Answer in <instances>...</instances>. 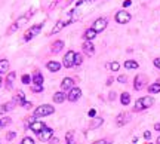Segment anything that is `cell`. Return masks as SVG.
Listing matches in <instances>:
<instances>
[{
    "instance_id": "cell-18",
    "label": "cell",
    "mask_w": 160,
    "mask_h": 144,
    "mask_svg": "<svg viewBox=\"0 0 160 144\" xmlns=\"http://www.w3.org/2000/svg\"><path fill=\"white\" fill-rule=\"evenodd\" d=\"M15 77H16V73H15V71H11V73L8 74V77H6V88L8 89H12Z\"/></svg>"
},
{
    "instance_id": "cell-11",
    "label": "cell",
    "mask_w": 160,
    "mask_h": 144,
    "mask_svg": "<svg viewBox=\"0 0 160 144\" xmlns=\"http://www.w3.org/2000/svg\"><path fill=\"white\" fill-rule=\"evenodd\" d=\"M45 128H46V125H45L43 122H40V121H36V122H31V123H30V129H31V131H33L34 134H37V135L42 132Z\"/></svg>"
},
{
    "instance_id": "cell-22",
    "label": "cell",
    "mask_w": 160,
    "mask_h": 144,
    "mask_svg": "<svg viewBox=\"0 0 160 144\" xmlns=\"http://www.w3.org/2000/svg\"><path fill=\"white\" fill-rule=\"evenodd\" d=\"M33 83H34V85H40V86H43V76H42L39 71L33 74Z\"/></svg>"
},
{
    "instance_id": "cell-10",
    "label": "cell",
    "mask_w": 160,
    "mask_h": 144,
    "mask_svg": "<svg viewBox=\"0 0 160 144\" xmlns=\"http://www.w3.org/2000/svg\"><path fill=\"white\" fill-rule=\"evenodd\" d=\"M129 121H130V114H129V113H120V114L116 117V125H117V126H125Z\"/></svg>"
},
{
    "instance_id": "cell-14",
    "label": "cell",
    "mask_w": 160,
    "mask_h": 144,
    "mask_svg": "<svg viewBox=\"0 0 160 144\" xmlns=\"http://www.w3.org/2000/svg\"><path fill=\"white\" fill-rule=\"evenodd\" d=\"M145 76L144 74H138L137 77H135V80H134V88L137 89V91H139V89L144 88V85H145Z\"/></svg>"
},
{
    "instance_id": "cell-23",
    "label": "cell",
    "mask_w": 160,
    "mask_h": 144,
    "mask_svg": "<svg viewBox=\"0 0 160 144\" xmlns=\"http://www.w3.org/2000/svg\"><path fill=\"white\" fill-rule=\"evenodd\" d=\"M62 48H64V42H62V40H57L55 43L52 45V52L58 54L59 51H62Z\"/></svg>"
},
{
    "instance_id": "cell-2",
    "label": "cell",
    "mask_w": 160,
    "mask_h": 144,
    "mask_svg": "<svg viewBox=\"0 0 160 144\" xmlns=\"http://www.w3.org/2000/svg\"><path fill=\"white\" fill-rule=\"evenodd\" d=\"M154 104V98L153 97H141V98H138L137 103H135V111H141V110H145V109H148Z\"/></svg>"
},
{
    "instance_id": "cell-38",
    "label": "cell",
    "mask_w": 160,
    "mask_h": 144,
    "mask_svg": "<svg viewBox=\"0 0 160 144\" xmlns=\"http://www.w3.org/2000/svg\"><path fill=\"white\" fill-rule=\"evenodd\" d=\"M122 5H123V8H127V6H130V5H132V0H125Z\"/></svg>"
},
{
    "instance_id": "cell-8",
    "label": "cell",
    "mask_w": 160,
    "mask_h": 144,
    "mask_svg": "<svg viewBox=\"0 0 160 144\" xmlns=\"http://www.w3.org/2000/svg\"><path fill=\"white\" fill-rule=\"evenodd\" d=\"M116 21L119 24H126V22L130 21V13L126 11H119L116 13Z\"/></svg>"
},
{
    "instance_id": "cell-4",
    "label": "cell",
    "mask_w": 160,
    "mask_h": 144,
    "mask_svg": "<svg viewBox=\"0 0 160 144\" xmlns=\"http://www.w3.org/2000/svg\"><path fill=\"white\" fill-rule=\"evenodd\" d=\"M42 28H43V24H36L33 27H30V28L25 31V34H24V42H30L33 37H36L37 34L42 31Z\"/></svg>"
},
{
    "instance_id": "cell-49",
    "label": "cell",
    "mask_w": 160,
    "mask_h": 144,
    "mask_svg": "<svg viewBox=\"0 0 160 144\" xmlns=\"http://www.w3.org/2000/svg\"><path fill=\"white\" fill-rule=\"evenodd\" d=\"M91 2H93V0H83V3H91Z\"/></svg>"
},
{
    "instance_id": "cell-28",
    "label": "cell",
    "mask_w": 160,
    "mask_h": 144,
    "mask_svg": "<svg viewBox=\"0 0 160 144\" xmlns=\"http://www.w3.org/2000/svg\"><path fill=\"white\" fill-rule=\"evenodd\" d=\"M138 67H139V64L137 61H134V59L125 61V68H127V70H134V68H138Z\"/></svg>"
},
{
    "instance_id": "cell-51",
    "label": "cell",
    "mask_w": 160,
    "mask_h": 144,
    "mask_svg": "<svg viewBox=\"0 0 160 144\" xmlns=\"http://www.w3.org/2000/svg\"><path fill=\"white\" fill-rule=\"evenodd\" d=\"M2 82H3V80H2V77H0V88H2Z\"/></svg>"
},
{
    "instance_id": "cell-20",
    "label": "cell",
    "mask_w": 160,
    "mask_h": 144,
    "mask_svg": "<svg viewBox=\"0 0 160 144\" xmlns=\"http://www.w3.org/2000/svg\"><path fill=\"white\" fill-rule=\"evenodd\" d=\"M46 67H47V70H50V71H59L61 64H59L58 61H49V63L46 64Z\"/></svg>"
},
{
    "instance_id": "cell-3",
    "label": "cell",
    "mask_w": 160,
    "mask_h": 144,
    "mask_svg": "<svg viewBox=\"0 0 160 144\" xmlns=\"http://www.w3.org/2000/svg\"><path fill=\"white\" fill-rule=\"evenodd\" d=\"M55 111V109L49 104H43V106H39L34 110V117H45V116H49Z\"/></svg>"
},
{
    "instance_id": "cell-21",
    "label": "cell",
    "mask_w": 160,
    "mask_h": 144,
    "mask_svg": "<svg viewBox=\"0 0 160 144\" xmlns=\"http://www.w3.org/2000/svg\"><path fill=\"white\" fill-rule=\"evenodd\" d=\"M13 103H15V104L18 103V104H21V106H23L24 103H25V95H24L23 91H19V92L15 95V98H13Z\"/></svg>"
},
{
    "instance_id": "cell-24",
    "label": "cell",
    "mask_w": 160,
    "mask_h": 144,
    "mask_svg": "<svg viewBox=\"0 0 160 144\" xmlns=\"http://www.w3.org/2000/svg\"><path fill=\"white\" fill-rule=\"evenodd\" d=\"M9 70V61L8 59H0V74L6 73Z\"/></svg>"
},
{
    "instance_id": "cell-33",
    "label": "cell",
    "mask_w": 160,
    "mask_h": 144,
    "mask_svg": "<svg viewBox=\"0 0 160 144\" xmlns=\"http://www.w3.org/2000/svg\"><path fill=\"white\" fill-rule=\"evenodd\" d=\"M15 137H16V134L13 132V131H11V132H8V135H6V140H8V141H12Z\"/></svg>"
},
{
    "instance_id": "cell-6",
    "label": "cell",
    "mask_w": 160,
    "mask_h": 144,
    "mask_svg": "<svg viewBox=\"0 0 160 144\" xmlns=\"http://www.w3.org/2000/svg\"><path fill=\"white\" fill-rule=\"evenodd\" d=\"M74 21V18H68V20H59V21L55 24V27L52 28V31H50V34H57V33H59L64 27H67L68 24H71V22Z\"/></svg>"
},
{
    "instance_id": "cell-37",
    "label": "cell",
    "mask_w": 160,
    "mask_h": 144,
    "mask_svg": "<svg viewBox=\"0 0 160 144\" xmlns=\"http://www.w3.org/2000/svg\"><path fill=\"white\" fill-rule=\"evenodd\" d=\"M93 144H110L108 140H98V141H95Z\"/></svg>"
},
{
    "instance_id": "cell-48",
    "label": "cell",
    "mask_w": 160,
    "mask_h": 144,
    "mask_svg": "<svg viewBox=\"0 0 160 144\" xmlns=\"http://www.w3.org/2000/svg\"><path fill=\"white\" fill-rule=\"evenodd\" d=\"M80 5H83V0H79V2L76 3V6H80Z\"/></svg>"
},
{
    "instance_id": "cell-9",
    "label": "cell",
    "mask_w": 160,
    "mask_h": 144,
    "mask_svg": "<svg viewBox=\"0 0 160 144\" xmlns=\"http://www.w3.org/2000/svg\"><path fill=\"white\" fill-rule=\"evenodd\" d=\"M80 97H82V89H80V88H73L68 94H67V100L71 101V103L77 101Z\"/></svg>"
},
{
    "instance_id": "cell-13",
    "label": "cell",
    "mask_w": 160,
    "mask_h": 144,
    "mask_svg": "<svg viewBox=\"0 0 160 144\" xmlns=\"http://www.w3.org/2000/svg\"><path fill=\"white\" fill-rule=\"evenodd\" d=\"M82 49H83V52L86 54L88 56H92L93 54H95V46H93V43L92 42H83V45H82Z\"/></svg>"
},
{
    "instance_id": "cell-35",
    "label": "cell",
    "mask_w": 160,
    "mask_h": 144,
    "mask_svg": "<svg viewBox=\"0 0 160 144\" xmlns=\"http://www.w3.org/2000/svg\"><path fill=\"white\" fill-rule=\"evenodd\" d=\"M11 122H12V121L9 119V117H5V119L2 121V126H6V125H9Z\"/></svg>"
},
{
    "instance_id": "cell-40",
    "label": "cell",
    "mask_w": 160,
    "mask_h": 144,
    "mask_svg": "<svg viewBox=\"0 0 160 144\" xmlns=\"http://www.w3.org/2000/svg\"><path fill=\"white\" fill-rule=\"evenodd\" d=\"M144 138H145V140H150V138H151V132H150V131H145V132H144Z\"/></svg>"
},
{
    "instance_id": "cell-25",
    "label": "cell",
    "mask_w": 160,
    "mask_h": 144,
    "mask_svg": "<svg viewBox=\"0 0 160 144\" xmlns=\"http://www.w3.org/2000/svg\"><path fill=\"white\" fill-rule=\"evenodd\" d=\"M120 103H122L123 106H127V104L130 103V94H129V92H123V94L120 95Z\"/></svg>"
},
{
    "instance_id": "cell-30",
    "label": "cell",
    "mask_w": 160,
    "mask_h": 144,
    "mask_svg": "<svg viewBox=\"0 0 160 144\" xmlns=\"http://www.w3.org/2000/svg\"><path fill=\"white\" fill-rule=\"evenodd\" d=\"M21 82H23L24 85H28L30 82H33V77H30L28 74H24L23 77H21Z\"/></svg>"
},
{
    "instance_id": "cell-44",
    "label": "cell",
    "mask_w": 160,
    "mask_h": 144,
    "mask_svg": "<svg viewBox=\"0 0 160 144\" xmlns=\"http://www.w3.org/2000/svg\"><path fill=\"white\" fill-rule=\"evenodd\" d=\"M95 114H96V111L93 110V109H92V110H89V116H91V117H93Z\"/></svg>"
},
{
    "instance_id": "cell-17",
    "label": "cell",
    "mask_w": 160,
    "mask_h": 144,
    "mask_svg": "<svg viewBox=\"0 0 160 144\" xmlns=\"http://www.w3.org/2000/svg\"><path fill=\"white\" fill-rule=\"evenodd\" d=\"M96 31H95V30H93V28H88V30H86V31H85V36H83V37H85V39H86V42H92V39H95V36H96Z\"/></svg>"
},
{
    "instance_id": "cell-7",
    "label": "cell",
    "mask_w": 160,
    "mask_h": 144,
    "mask_svg": "<svg viewBox=\"0 0 160 144\" xmlns=\"http://www.w3.org/2000/svg\"><path fill=\"white\" fill-rule=\"evenodd\" d=\"M107 24H108L107 18H98V20H95L93 25H92V28H93L96 33H101V31H104V30H105Z\"/></svg>"
},
{
    "instance_id": "cell-52",
    "label": "cell",
    "mask_w": 160,
    "mask_h": 144,
    "mask_svg": "<svg viewBox=\"0 0 160 144\" xmlns=\"http://www.w3.org/2000/svg\"><path fill=\"white\" fill-rule=\"evenodd\" d=\"M0 126H2V121H0Z\"/></svg>"
},
{
    "instance_id": "cell-41",
    "label": "cell",
    "mask_w": 160,
    "mask_h": 144,
    "mask_svg": "<svg viewBox=\"0 0 160 144\" xmlns=\"http://www.w3.org/2000/svg\"><path fill=\"white\" fill-rule=\"evenodd\" d=\"M31 106H33V104H31V103H28V101H25V103L23 104V107H25V109H31Z\"/></svg>"
},
{
    "instance_id": "cell-34",
    "label": "cell",
    "mask_w": 160,
    "mask_h": 144,
    "mask_svg": "<svg viewBox=\"0 0 160 144\" xmlns=\"http://www.w3.org/2000/svg\"><path fill=\"white\" fill-rule=\"evenodd\" d=\"M80 64H82V55L77 54L76 55V61H74V66H80Z\"/></svg>"
},
{
    "instance_id": "cell-15",
    "label": "cell",
    "mask_w": 160,
    "mask_h": 144,
    "mask_svg": "<svg viewBox=\"0 0 160 144\" xmlns=\"http://www.w3.org/2000/svg\"><path fill=\"white\" fill-rule=\"evenodd\" d=\"M74 88V80L71 77H65L62 79V82H61V89L62 91H71V89Z\"/></svg>"
},
{
    "instance_id": "cell-1",
    "label": "cell",
    "mask_w": 160,
    "mask_h": 144,
    "mask_svg": "<svg viewBox=\"0 0 160 144\" xmlns=\"http://www.w3.org/2000/svg\"><path fill=\"white\" fill-rule=\"evenodd\" d=\"M34 12H36V9H31L30 12H27L25 15H23V16H19V18H18L16 21L13 22V24H12L11 27H9V30L6 31V34L9 36V34H13L15 31H16V30H19V28L23 27L24 24H27V22H28V20H30V18L33 16V13H34Z\"/></svg>"
},
{
    "instance_id": "cell-27",
    "label": "cell",
    "mask_w": 160,
    "mask_h": 144,
    "mask_svg": "<svg viewBox=\"0 0 160 144\" xmlns=\"http://www.w3.org/2000/svg\"><path fill=\"white\" fill-rule=\"evenodd\" d=\"M103 122H104L103 117H96V119H93V121H92V123L89 125V128H91V129H96L98 126H101V125H103Z\"/></svg>"
},
{
    "instance_id": "cell-12",
    "label": "cell",
    "mask_w": 160,
    "mask_h": 144,
    "mask_svg": "<svg viewBox=\"0 0 160 144\" xmlns=\"http://www.w3.org/2000/svg\"><path fill=\"white\" fill-rule=\"evenodd\" d=\"M52 134H54V129H50V128H47V126H46L45 129L39 134L37 137H39V140H40V141H49V140L52 138Z\"/></svg>"
},
{
    "instance_id": "cell-16",
    "label": "cell",
    "mask_w": 160,
    "mask_h": 144,
    "mask_svg": "<svg viewBox=\"0 0 160 144\" xmlns=\"http://www.w3.org/2000/svg\"><path fill=\"white\" fill-rule=\"evenodd\" d=\"M13 107H15V103H13V101H9V103L2 104V106H0V114H5V113L11 111Z\"/></svg>"
},
{
    "instance_id": "cell-47",
    "label": "cell",
    "mask_w": 160,
    "mask_h": 144,
    "mask_svg": "<svg viewBox=\"0 0 160 144\" xmlns=\"http://www.w3.org/2000/svg\"><path fill=\"white\" fill-rule=\"evenodd\" d=\"M65 144H76V141H74V140H68Z\"/></svg>"
},
{
    "instance_id": "cell-46",
    "label": "cell",
    "mask_w": 160,
    "mask_h": 144,
    "mask_svg": "<svg viewBox=\"0 0 160 144\" xmlns=\"http://www.w3.org/2000/svg\"><path fill=\"white\" fill-rule=\"evenodd\" d=\"M154 129H156V131H160V123H156V125H154Z\"/></svg>"
},
{
    "instance_id": "cell-42",
    "label": "cell",
    "mask_w": 160,
    "mask_h": 144,
    "mask_svg": "<svg viewBox=\"0 0 160 144\" xmlns=\"http://www.w3.org/2000/svg\"><path fill=\"white\" fill-rule=\"evenodd\" d=\"M49 143H50V144H58V143H59V140H58V138H50V140H49Z\"/></svg>"
},
{
    "instance_id": "cell-32",
    "label": "cell",
    "mask_w": 160,
    "mask_h": 144,
    "mask_svg": "<svg viewBox=\"0 0 160 144\" xmlns=\"http://www.w3.org/2000/svg\"><path fill=\"white\" fill-rule=\"evenodd\" d=\"M31 91H33V92H42V91H43V86H40V85H33V86H31Z\"/></svg>"
},
{
    "instance_id": "cell-39",
    "label": "cell",
    "mask_w": 160,
    "mask_h": 144,
    "mask_svg": "<svg viewBox=\"0 0 160 144\" xmlns=\"http://www.w3.org/2000/svg\"><path fill=\"white\" fill-rule=\"evenodd\" d=\"M117 80H119L120 83H126V80H127V79H126V76H119V79H117Z\"/></svg>"
},
{
    "instance_id": "cell-50",
    "label": "cell",
    "mask_w": 160,
    "mask_h": 144,
    "mask_svg": "<svg viewBox=\"0 0 160 144\" xmlns=\"http://www.w3.org/2000/svg\"><path fill=\"white\" fill-rule=\"evenodd\" d=\"M157 144H160V135H159V138H157Z\"/></svg>"
},
{
    "instance_id": "cell-43",
    "label": "cell",
    "mask_w": 160,
    "mask_h": 144,
    "mask_svg": "<svg viewBox=\"0 0 160 144\" xmlns=\"http://www.w3.org/2000/svg\"><path fill=\"white\" fill-rule=\"evenodd\" d=\"M68 140H73V131L67 132V141H68Z\"/></svg>"
},
{
    "instance_id": "cell-19",
    "label": "cell",
    "mask_w": 160,
    "mask_h": 144,
    "mask_svg": "<svg viewBox=\"0 0 160 144\" xmlns=\"http://www.w3.org/2000/svg\"><path fill=\"white\" fill-rule=\"evenodd\" d=\"M67 98V95H65V92H57V94H54V103H57V104H61V103H64Z\"/></svg>"
},
{
    "instance_id": "cell-53",
    "label": "cell",
    "mask_w": 160,
    "mask_h": 144,
    "mask_svg": "<svg viewBox=\"0 0 160 144\" xmlns=\"http://www.w3.org/2000/svg\"><path fill=\"white\" fill-rule=\"evenodd\" d=\"M147 144H151V143H147Z\"/></svg>"
},
{
    "instance_id": "cell-36",
    "label": "cell",
    "mask_w": 160,
    "mask_h": 144,
    "mask_svg": "<svg viewBox=\"0 0 160 144\" xmlns=\"http://www.w3.org/2000/svg\"><path fill=\"white\" fill-rule=\"evenodd\" d=\"M153 64H154V67H157L160 70V58H156V59L153 61Z\"/></svg>"
},
{
    "instance_id": "cell-5",
    "label": "cell",
    "mask_w": 160,
    "mask_h": 144,
    "mask_svg": "<svg viewBox=\"0 0 160 144\" xmlns=\"http://www.w3.org/2000/svg\"><path fill=\"white\" fill-rule=\"evenodd\" d=\"M76 52L74 51H68L65 55H64V59H62V64L65 68H71V67L74 66V61H76Z\"/></svg>"
},
{
    "instance_id": "cell-31",
    "label": "cell",
    "mask_w": 160,
    "mask_h": 144,
    "mask_svg": "<svg viewBox=\"0 0 160 144\" xmlns=\"http://www.w3.org/2000/svg\"><path fill=\"white\" fill-rule=\"evenodd\" d=\"M21 144H34V140H33L31 137H24Z\"/></svg>"
},
{
    "instance_id": "cell-26",
    "label": "cell",
    "mask_w": 160,
    "mask_h": 144,
    "mask_svg": "<svg viewBox=\"0 0 160 144\" xmlns=\"http://www.w3.org/2000/svg\"><path fill=\"white\" fill-rule=\"evenodd\" d=\"M148 92L150 94H159L160 92V83L156 82V83H151L148 86Z\"/></svg>"
},
{
    "instance_id": "cell-45",
    "label": "cell",
    "mask_w": 160,
    "mask_h": 144,
    "mask_svg": "<svg viewBox=\"0 0 160 144\" xmlns=\"http://www.w3.org/2000/svg\"><path fill=\"white\" fill-rule=\"evenodd\" d=\"M116 98V92H111V94H110V100H114Z\"/></svg>"
},
{
    "instance_id": "cell-29",
    "label": "cell",
    "mask_w": 160,
    "mask_h": 144,
    "mask_svg": "<svg viewBox=\"0 0 160 144\" xmlns=\"http://www.w3.org/2000/svg\"><path fill=\"white\" fill-rule=\"evenodd\" d=\"M107 67H108L110 70H113V71H117V70L120 68V64H119L117 61H113V63H110V64H107Z\"/></svg>"
}]
</instances>
